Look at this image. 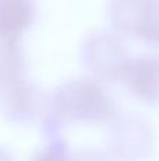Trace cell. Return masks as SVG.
<instances>
[{
	"mask_svg": "<svg viewBox=\"0 0 159 161\" xmlns=\"http://www.w3.org/2000/svg\"><path fill=\"white\" fill-rule=\"evenodd\" d=\"M115 27L146 42L159 44V0L115 2L110 7Z\"/></svg>",
	"mask_w": 159,
	"mask_h": 161,
	"instance_id": "cell-2",
	"label": "cell"
},
{
	"mask_svg": "<svg viewBox=\"0 0 159 161\" xmlns=\"http://www.w3.org/2000/svg\"><path fill=\"white\" fill-rule=\"evenodd\" d=\"M120 130L115 133V148L124 160H142L152 150V133L149 126L140 120H132L130 125L121 123Z\"/></svg>",
	"mask_w": 159,
	"mask_h": 161,
	"instance_id": "cell-5",
	"label": "cell"
},
{
	"mask_svg": "<svg viewBox=\"0 0 159 161\" xmlns=\"http://www.w3.org/2000/svg\"><path fill=\"white\" fill-rule=\"evenodd\" d=\"M120 79L134 95L148 103H159V55L128 58Z\"/></svg>",
	"mask_w": 159,
	"mask_h": 161,
	"instance_id": "cell-4",
	"label": "cell"
},
{
	"mask_svg": "<svg viewBox=\"0 0 159 161\" xmlns=\"http://www.w3.org/2000/svg\"><path fill=\"white\" fill-rule=\"evenodd\" d=\"M51 110L70 122H106L115 116L113 97L93 79H73L56 89Z\"/></svg>",
	"mask_w": 159,
	"mask_h": 161,
	"instance_id": "cell-1",
	"label": "cell"
},
{
	"mask_svg": "<svg viewBox=\"0 0 159 161\" xmlns=\"http://www.w3.org/2000/svg\"><path fill=\"white\" fill-rule=\"evenodd\" d=\"M33 161H69V156H66L62 148L48 147L39 151L33 158Z\"/></svg>",
	"mask_w": 159,
	"mask_h": 161,
	"instance_id": "cell-8",
	"label": "cell"
},
{
	"mask_svg": "<svg viewBox=\"0 0 159 161\" xmlns=\"http://www.w3.org/2000/svg\"><path fill=\"white\" fill-rule=\"evenodd\" d=\"M31 20V3L25 0H0V42L20 40Z\"/></svg>",
	"mask_w": 159,
	"mask_h": 161,
	"instance_id": "cell-6",
	"label": "cell"
},
{
	"mask_svg": "<svg viewBox=\"0 0 159 161\" xmlns=\"http://www.w3.org/2000/svg\"><path fill=\"white\" fill-rule=\"evenodd\" d=\"M3 99V110L11 120H27L37 110V93L23 78L8 82Z\"/></svg>",
	"mask_w": 159,
	"mask_h": 161,
	"instance_id": "cell-7",
	"label": "cell"
},
{
	"mask_svg": "<svg viewBox=\"0 0 159 161\" xmlns=\"http://www.w3.org/2000/svg\"><path fill=\"white\" fill-rule=\"evenodd\" d=\"M0 161H13V160H11V157L8 156L4 150H2V148H0Z\"/></svg>",
	"mask_w": 159,
	"mask_h": 161,
	"instance_id": "cell-10",
	"label": "cell"
},
{
	"mask_svg": "<svg viewBox=\"0 0 159 161\" xmlns=\"http://www.w3.org/2000/svg\"><path fill=\"white\" fill-rule=\"evenodd\" d=\"M69 161H110L104 154L96 151H82L69 156Z\"/></svg>",
	"mask_w": 159,
	"mask_h": 161,
	"instance_id": "cell-9",
	"label": "cell"
},
{
	"mask_svg": "<svg viewBox=\"0 0 159 161\" xmlns=\"http://www.w3.org/2000/svg\"><path fill=\"white\" fill-rule=\"evenodd\" d=\"M85 59L96 76L104 80H114L120 79L128 57L117 36L109 31H100L87 38L85 44Z\"/></svg>",
	"mask_w": 159,
	"mask_h": 161,
	"instance_id": "cell-3",
	"label": "cell"
}]
</instances>
